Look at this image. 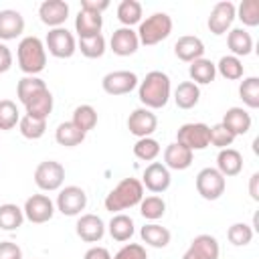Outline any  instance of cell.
Here are the masks:
<instances>
[{"instance_id":"ac0fdd59","label":"cell","mask_w":259,"mask_h":259,"mask_svg":"<svg viewBox=\"0 0 259 259\" xmlns=\"http://www.w3.org/2000/svg\"><path fill=\"white\" fill-rule=\"evenodd\" d=\"M174 55L184 63H192L204 57V42L194 34H184L174 42Z\"/></svg>"},{"instance_id":"b9f144b4","label":"cell","mask_w":259,"mask_h":259,"mask_svg":"<svg viewBox=\"0 0 259 259\" xmlns=\"http://www.w3.org/2000/svg\"><path fill=\"white\" fill-rule=\"evenodd\" d=\"M235 18H239L245 26L259 24V0H243L235 8Z\"/></svg>"},{"instance_id":"8d00e7d4","label":"cell","mask_w":259,"mask_h":259,"mask_svg":"<svg viewBox=\"0 0 259 259\" xmlns=\"http://www.w3.org/2000/svg\"><path fill=\"white\" fill-rule=\"evenodd\" d=\"M83 134L91 132L95 125H97V111L93 105L89 103H83V105H77L75 111H73V119H71Z\"/></svg>"},{"instance_id":"f1b7e54d","label":"cell","mask_w":259,"mask_h":259,"mask_svg":"<svg viewBox=\"0 0 259 259\" xmlns=\"http://www.w3.org/2000/svg\"><path fill=\"white\" fill-rule=\"evenodd\" d=\"M200 99V87L192 81H182L178 83V87L174 89V101L180 109H192L196 107Z\"/></svg>"},{"instance_id":"484cf974","label":"cell","mask_w":259,"mask_h":259,"mask_svg":"<svg viewBox=\"0 0 259 259\" xmlns=\"http://www.w3.org/2000/svg\"><path fill=\"white\" fill-rule=\"evenodd\" d=\"M188 249H190L198 259H219V255H221L219 241H217L212 235H206V233L194 237Z\"/></svg>"},{"instance_id":"816d5d0a","label":"cell","mask_w":259,"mask_h":259,"mask_svg":"<svg viewBox=\"0 0 259 259\" xmlns=\"http://www.w3.org/2000/svg\"><path fill=\"white\" fill-rule=\"evenodd\" d=\"M249 194L255 202H259V172L251 174V178H249Z\"/></svg>"},{"instance_id":"4316f807","label":"cell","mask_w":259,"mask_h":259,"mask_svg":"<svg viewBox=\"0 0 259 259\" xmlns=\"http://www.w3.org/2000/svg\"><path fill=\"white\" fill-rule=\"evenodd\" d=\"M188 75H190L192 83H196V85H208L217 77V67H214V63L210 59H204L202 57V59H196V61L190 63Z\"/></svg>"},{"instance_id":"d6986e66","label":"cell","mask_w":259,"mask_h":259,"mask_svg":"<svg viewBox=\"0 0 259 259\" xmlns=\"http://www.w3.org/2000/svg\"><path fill=\"white\" fill-rule=\"evenodd\" d=\"M24 32V16L18 10H0V40H14Z\"/></svg>"},{"instance_id":"7a4b0ae2","label":"cell","mask_w":259,"mask_h":259,"mask_svg":"<svg viewBox=\"0 0 259 259\" xmlns=\"http://www.w3.org/2000/svg\"><path fill=\"white\" fill-rule=\"evenodd\" d=\"M144 198V186H142V180L138 178H123L117 182L115 188L109 190V194L105 196L103 200V206L105 210L109 212H121V210H127L132 206H138Z\"/></svg>"},{"instance_id":"8fae6325","label":"cell","mask_w":259,"mask_h":259,"mask_svg":"<svg viewBox=\"0 0 259 259\" xmlns=\"http://www.w3.org/2000/svg\"><path fill=\"white\" fill-rule=\"evenodd\" d=\"M101 87L107 95H125L138 87V75L134 71H111L101 79Z\"/></svg>"},{"instance_id":"d590c367","label":"cell","mask_w":259,"mask_h":259,"mask_svg":"<svg viewBox=\"0 0 259 259\" xmlns=\"http://www.w3.org/2000/svg\"><path fill=\"white\" fill-rule=\"evenodd\" d=\"M166 212V202L162 196L158 194H152V196H144L142 202H140V214L146 219V221H152L156 223L158 219H162Z\"/></svg>"},{"instance_id":"60d3db41","label":"cell","mask_w":259,"mask_h":259,"mask_svg":"<svg viewBox=\"0 0 259 259\" xmlns=\"http://www.w3.org/2000/svg\"><path fill=\"white\" fill-rule=\"evenodd\" d=\"M134 156L138 160H144V162H154L160 156V144H158V140H154L152 136L150 138H140L134 144Z\"/></svg>"},{"instance_id":"7dc6e473","label":"cell","mask_w":259,"mask_h":259,"mask_svg":"<svg viewBox=\"0 0 259 259\" xmlns=\"http://www.w3.org/2000/svg\"><path fill=\"white\" fill-rule=\"evenodd\" d=\"M0 259H22V249L12 241H0Z\"/></svg>"},{"instance_id":"e0dca14e","label":"cell","mask_w":259,"mask_h":259,"mask_svg":"<svg viewBox=\"0 0 259 259\" xmlns=\"http://www.w3.org/2000/svg\"><path fill=\"white\" fill-rule=\"evenodd\" d=\"M109 47L113 51V55L117 57H130L138 51L140 47V38H138V32L134 28H127V26H121L117 30H113L111 34V40H109Z\"/></svg>"},{"instance_id":"f546056e","label":"cell","mask_w":259,"mask_h":259,"mask_svg":"<svg viewBox=\"0 0 259 259\" xmlns=\"http://www.w3.org/2000/svg\"><path fill=\"white\" fill-rule=\"evenodd\" d=\"M140 237H142V241H144L146 245L156 247V249H164V247L170 243V237H172V235H170V231H168L166 227H162V225H158V223H148V225L142 227Z\"/></svg>"},{"instance_id":"e575fe53","label":"cell","mask_w":259,"mask_h":259,"mask_svg":"<svg viewBox=\"0 0 259 259\" xmlns=\"http://www.w3.org/2000/svg\"><path fill=\"white\" fill-rule=\"evenodd\" d=\"M214 67H217V73H219L221 77H225L227 81H239V79L243 77V73H245L241 59H239V57H233V55L221 57Z\"/></svg>"},{"instance_id":"603a6c76","label":"cell","mask_w":259,"mask_h":259,"mask_svg":"<svg viewBox=\"0 0 259 259\" xmlns=\"http://www.w3.org/2000/svg\"><path fill=\"white\" fill-rule=\"evenodd\" d=\"M217 170L229 178V176H237L241 170H243V156L239 150L235 148H225L219 152L217 156Z\"/></svg>"},{"instance_id":"4dcf8cb0","label":"cell","mask_w":259,"mask_h":259,"mask_svg":"<svg viewBox=\"0 0 259 259\" xmlns=\"http://www.w3.org/2000/svg\"><path fill=\"white\" fill-rule=\"evenodd\" d=\"M45 89H49L47 87V83L40 79V77H34V75H26V77H22L20 81H18V85H16V97H18V101L22 103V105H26L32 97H36L40 91H45Z\"/></svg>"},{"instance_id":"6da1fadb","label":"cell","mask_w":259,"mask_h":259,"mask_svg":"<svg viewBox=\"0 0 259 259\" xmlns=\"http://www.w3.org/2000/svg\"><path fill=\"white\" fill-rule=\"evenodd\" d=\"M172 93L170 77L164 71H150L138 87V99L146 109H162Z\"/></svg>"},{"instance_id":"7c38bea8","label":"cell","mask_w":259,"mask_h":259,"mask_svg":"<svg viewBox=\"0 0 259 259\" xmlns=\"http://www.w3.org/2000/svg\"><path fill=\"white\" fill-rule=\"evenodd\" d=\"M156 127H158V117H156V113L152 109L138 107L127 117V130L138 140L140 138H150L156 132Z\"/></svg>"},{"instance_id":"d4e9b609","label":"cell","mask_w":259,"mask_h":259,"mask_svg":"<svg viewBox=\"0 0 259 259\" xmlns=\"http://www.w3.org/2000/svg\"><path fill=\"white\" fill-rule=\"evenodd\" d=\"M107 231H109V235H111L113 241L125 243V241H130V239L134 237V231H136V229H134L132 217H127V214H123V212H117V214L111 217V221H109V225H107Z\"/></svg>"},{"instance_id":"83f0119b","label":"cell","mask_w":259,"mask_h":259,"mask_svg":"<svg viewBox=\"0 0 259 259\" xmlns=\"http://www.w3.org/2000/svg\"><path fill=\"white\" fill-rule=\"evenodd\" d=\"M53 103H55L53 93H51L49 89H45V91H40L36 97H32V99L24 105V109H26V115H30V117L49 119V115H51V111H53Z\"/></svg>"},{"instance_id":"ee69618b","label":"cell","mask_w":259,"mask_h":259,"mask_svg":"<svg viewBox=\"0 0 259 259\" xmlns=\"http://www.w3.org/2000/svg\"><path fill=\"white\" fill-rule=\"evenodd\" d=\"M227 239H229L235 247H245V245H249L251 239H253V227L247 225V223H235V225L229 227Z\"/></svg>"},{"instance_id":"9c48e42d","label":"cell","mask_w":259,"mask_h":259,"mask_svg":"<svg viewBox=\"0 0 259 259\" xmlns=\"http://www.w3.org/2000/svg\"><path fill=\"white\" fill-rule=\"evenodd\" d=\"M87 206V192L81 186H65L59 190L57 196V210L63 212L65 217H77L81 214V210H85Z\"/></svg>"},{"instance_id":"f35d334b","label":"cell","mask_w":259,"mask_h":259,"mask_svg":"<svg viewBox=\"0 0 259 259\" xmlns=\"http://www.w3.org/2000/svg\"><path fill=\"white\" fill-rule=\"evenodd\" d=\"M20 121V111L12 99H0V132L14 130Z\"/></svg>"},{"instance_id":"2e32d148","label":"cell","mask_w":259,"mask_h":259,"mask_svg":"<svg viewBox=\"0 0 259 259\" xmlns=\"http://www.w3.org/2000/svg\"><path fill=\"white\" fill-rule=\"evenodd\" d=\"M38 16L42 24L51 28H59L69 18V4L65 0H45L38 6Z\"/></svg>"},{"instance_id":"5b68a950","label":"cell","mask_w":259,"mask_h":259,"mask_svg":"<svg viewBox=\"0 0 259 259\" xmlns=\"http://www.w3.org/2000/svg\"><path fill=\"white\" fill-rule=\"evenodd\" d=\"M176 142L182 144L184 148H188L190 152L204 150L210 146V125H206L202 121L184 123L176 132Z\"/></svg>"},{"instance_id":"8992f818","label":"cell","mask_w":259,"mask_h":259,"mask_svg":"<svg viewBox=\"0 0 259 259\" xmlns=\"http://www.w3.org/2000/svg\"><path fill=\"white\" fill-rule=\"evenodd\" d=\"M65 182V166L57 160H45L34 170V184L45 192L61 190Z\"/></svg>"},{"instance_id":"cb8c5ba5","label":"cell","mask_w":259,"mask_h":259,"mask_svg":"<svg viewBox=\"0 0 259 259\" xmlns=\"http://www.w3.org/2000/svg\"><path fill=\"white\" fill-rule=\"evenodd\" d=\"M227 47L233 57H247L253 51V36L245 28H233L227 34Z\"/></svg>"},{"instance_id":"30bf717a","label":"cell","mask_w":259,"mask_h":259,"mask_svg":"<svg viewBox=\"0 0 259 259\" xmlns=\"http://www.w3.org/2000/svg\"><path fill=\"white\" fill-rule=\"evenodd\" d=\"M24 219L34 223V225H42L49 223L55 214V202L47 196V194H32L26 198L24 206H22Z\"/></svg>"},{"instance_id":"ba28073f","label":"cell","mask_w":259,"mask_h":259,"mask_svg":"<svg viewBox=\"0 0 259 259\" xmlns=\"http://www.w3.org/2000/svg\"><path fill=\"white\" fill-rule=\"evenodd\" d=\"M196 192L204 200H217L225 194L227 188V178L217 170V168H202L196 174Z\"/></svg>"},{"instance_id":"836d02e7","label":"cell","mask_w":259,"mask_h":259,"mask_svg":"<svg viewBox=\"0 0 259 259\" xmlns=\"http://www.w3.org/2000/svg\"><path fill=\"white\" fill-rule=\"evenodd\" d=\"M117 20L127 28H132L134 24H140L142 22V4L138 0H121L117 6Z\"/></svg>"},{"instance_id":"9a60e30c","label":"cell","mask_w":259,"mask_h":259,"mask_svg":"<svg viewBox=\"0 0 259 259\" xmlns=\"http://www.w3.org/2000/svg\"><path fill=\"white\" fill-rule=\"evenodd\" d=\"M75 233H77V237H79L81 241H85V243H97V241H101L103 235H105V223L101 221V217L87 212V214H81V217L77 219Z\"/></svg>"},{"instance_id":"ffe728a7","label":"cell","mask_w":259,"mask_h":259,"mask_svg":"<svg viewBox=\"0 0 259 259\" xmlns=\"http://www.w3.org/2000/svg\"><path fill=\"white\" fill-rule=\"evenodd\" d=\"M192 160H194V152H190L178 142L168 144L164 150V166L168 170H186L190 168Z\"/></svg>"},{"instance_id":"1f68e13d","label":"cell","mask_w":259,"mask_h":259,"mask_svg":"<svg viewBox=\"0 0 259 259\" xmlns=\"http://www.w3.org/2000/svg\"><path fill=\"white\" fill-rule=\"evenodd\" d=\"M55 140H57L59 146L75 148V146H79L85 140V134L73 121H63V123H59L57 132H55Z\"/></svg>"},{"instance_id":"3957f363","label":"cell","mask_w":259,"mask_h":259,"mask_svg":"<svg viewBox=\"0 0 259 259\" xmlns=\"http://www.w3.org/2000/svg\"><path fill=\"white\" fill-rule=\"evenodd\" d=\"M18 67L24 75H38L47 65V49L38 36H24L16 49Z\"/></svg>"},{"instance_id":"52a82bcc","label":"cell","mask_w":259,"mask_h":259,"mask_svg":"<svg viewBox=\"0 0 259 259\" xmlns=\"http://www.w3.org/2000/svg\"><path fill=\"white\" fill-rule=\"evenodd\" d=\"M45 49L57 59H71L77 51V40H75L73 32H69L65 26H59V28H51L47 32Z\"/></svg>"},{"instance_id":"4fadbf2b","label":"cell","mask_w":259,"mask_h":259,"mask_svg":"<svg viewBox=\"0 0 259 259\" xmlns=\"http://www.w3.org/2000/svg\"><path fill=\"white\" fill-rule=\"evenodd\" d=\"M235 4L233 2H229V0H221V2H217L214 6H212V10H210V14H208V30L212 32V34H217V36H221V34H225L229 28H231V24H233V20H235Z\"/></svg>"},{"instance_id":"c3c4849f","label":"cell","mask_w":259,"mask_h":259,"mask_svg":"<svg viewBox=\"0 0 259 259\" xmlns=\"http://www.w3.org/2000/svg\"><path fill=\"white\" fill-rule=\"evenodd\" d=\"M109 8V0H81V10L93 12V14H101Z\"/></svg>"},{"instance_id":"7402d4cb","label":"cell","mask_w":259,"mask_h":259,"mask_svg":"<svg viewBox=\"0 0 259 259\" xmlns=\"http://www.w3.org/2000/svg\"><path fill=\"white\" fill-rule=\"evenodd\" d=\"M101 28H103V16L101 14L79 10V14L75 16V32L79 38L97 36V34H101Z\"/></svg>"},{"instance_id":"f6af8a7d","label":"cell","mask_w":259,"mask_h":259,"mask_svg":"<svg viewBox=\"0 0 259 259\" xmlns=\"http://www.w3.org/2000/svg\"><path fill=\"white\" fill-rule=\"evenodd\" d=\"M235 142V136L223 125V123H214L210 125V144L219 150H225V148H231V144Z\"/></svg>"},{"instance_id":"f907efd6","label":"cell","mask_w":259,"mask_h":259,"mask_svg":"<svg viewBox=\"0 0 259 259\" xmlns=\"http://www.w3.org/2000/svg\"><path fill=\"white\" fill-rule=\"evenodd\" d=\"M83 259H111V253H109L105 247L95 245V247L87 249V253L83 255Z\"/></svg>"},{"instance_id":"681fc988","label":"cell","mask_w":259,"mask_h":259,"mask_svg":"<svg viewBox=\"0 0 259 259\" xmlns=\"http://www.w3.org/2000/svg\"><path fill=\"white\" fill-rule=\"evenodd\" d=\"M10 67H12V53L4 42H0V73H6Z\"/></svg>"},{"instance_id":"ab89813d","label":"cell","mask_w":259,"mask_h":259,"mask_svg":"<svg viewBox=\"0 0 259 259\" xmlns=\"http://www.w3.org/2000/svg\"><path fill=\"white\" fill-rule=\"evenodd\" d=\"M18 130L26 140H40L47 132V119H36L30 115H22L18 121Z\"/></svg>"},{"instance_id":"5bb4252c","label":"cell","mask_w":259,"mask_h":259,"mask_svg":"<svg viewBox=\"0 0 259 259\" xmlns=\"http://www.w3.org/2000/svg\"><path fill=\"white\" fill-rule=\"evenodd\" d=\"M170 170L162 164V162H152L146 166L144 174H142V186L148 188L154 194H162L170 188Z\"/></svg>"},{"instance_id":"44dd1931","label":"cell","mask_w":259,"mask_h":259,"mask_svg":"<svg viewBox=\"0 0 259 259\" xmlns=\"http://www.w3.org/2000/svg\"><path fill=\"white\" fill-rule=\"evenodd\" d=\"M221 123L237 138V136H245V134L251 130L253 119H251V115H249L247 109H243V107H229V109L225 111Z\"/></svg>"},{"instance_id":"bcb514c9","label":"cell","mask_w":259,"mask_h":259,"mask_svg":"<svg viewBox=\"0 0 259 259\" xmlns=\"http://www.w3.org/2000/svg\"><path fill=\"white\" fill-rule=\"evenodd\" d=\"M111 259H148V253H146V247L144 245H140V243H127Z\"/></svg>"},{"instance_id":"d6a6232c","label":"cell","mask_w":259,"mask_h":259,"mask_svg":"<svg viewBox=\"0 0 259 259\" xmlns=\"http://www.w3.org/2000/svg\"><path fill=\"white\" fill-rule=\"evenodd\" d=\"M24 223V212L18 204L4 202L0 204V229L2 231H16Z\"/></svg>"},{"instance_id":"277c9868","label":"cell","mask_w":259,"mask_h":259,"mask_svg":"<svg viewBox=\"0 0 259 259\" xmlns=\"http://www.w3.org/2000/svg\"><path fill=\"white\" fill-rule=\"evenodd\" d=\"M140 45L146 47H154L158 42H162L164 38L170 36L172 32V18L166 12H154L152 16H148L146 20L140 22V28L136 30Z\"/></svg>"},{"instance_id":"7bdbcfd3","label":"cell","mask_w":259,"mask_h":259,"mask_svg":"<svg viewBox=\"0 0 259 259\" xmlns=\"http://www.w3.org/2000/svg\"><path fill=\"white\" fill-rule=\"evenodd\" d=\"M77 49H79L81 55L87 57V59H99V57H103V53H105V38H103V34L89 36V38H79Z\"/></svg>"},{"instance_id":"74e56055","label":"cell","mask_w":259,"mask_h":259,"mask_svg":"<svg viewBox=\"0 0 259 259\" xmlns=\"http://www.w3.org/2000/svg\"><path fill=\"white\" fill-rule=\"evenodd\" d=\"M239 97L249 109L259 107V77H247L239 85Z\"/></svg>"}]
</instances>
